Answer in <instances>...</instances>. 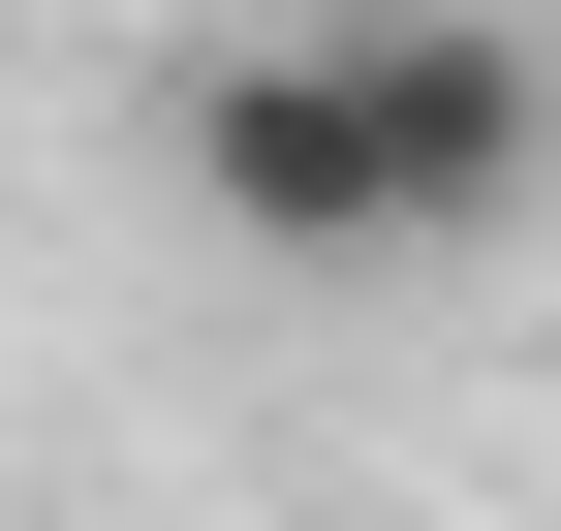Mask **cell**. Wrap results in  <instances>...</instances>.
<instances>
[{"label":"cell","instance_id":"6da1fadb","mask_svg":"<svg viewBox=\"0 0 561 531\" xmlns=\"http://www.w3.org/2000/svg\"><path fill=\"white\" fill-rule=\"evenodd\" d=\"M157 157H187V219H219V250H280V282H375V250H405V188H375V63H343V32H219V63L157 94Z\"/></svg>","mask_w":561,"mask_h":531},{"label":"cell","instance_id":"7a4b0ae2","mask_svg":"<svg viewBox=\"0 0 561 531\" xmlns=\"http://www.w3.org/2000/svg\"><path fill=\"white\" fill-rule=\"evenodd\" d=\"M343 63H375V188H405V250H500L530 188H561V63L500 32V0H343Z\"/></svg>","mask_w":561,"mask_h":531}]
</instances>
